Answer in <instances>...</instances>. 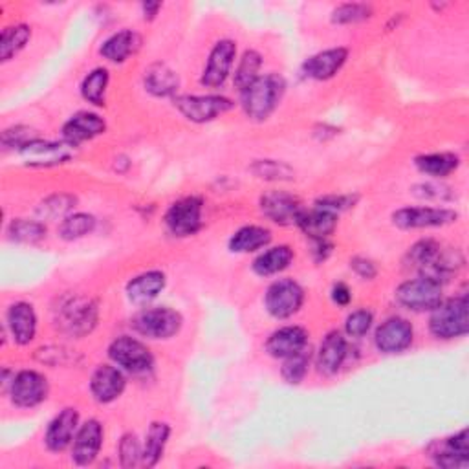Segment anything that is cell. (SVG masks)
I'll return each instance as SVG.
<instances>
[{
  "mask_svg": "<svg viewBox=\"0 0 469 469\" xmlns=\"http://www.w3.org/2000/svg\"><path fill=\"white\" fill-rule=\"evenodd\" d=\"M372 15V8L367 4H341L332 12V22L334 24H356L363 22Z\"/></svg>",
  "mask_w": 469,
  "mask_h": 469,
  "instance_id": "b9f144b4",
  "label": "cell"
},
{
  "mask_svg": "<svg viewBox=\"0 0 469 469\" xmlns=\"http://www.w3.org/2000/svg\"><path fill=\"white\" fill-rule=\"evenodd\" d=\"M295 226L308 239H328L337 227V215L321 208L303 209L297 217Z\"/></svg>",
  "mask_w": 469,
  "mask_h": 469,
  "instance_id": "484cf974",
  "label": "cell"
},
{
  "mask_svg": "<svg viewBox=\"0 0 469 469\" xmlns=\"http://www.w3.org/2000/svg\"><path fill=\"white\" fill-rule=\"evenodd\" d=\"M350 268L354 269V273L358 277L365 279V281H371L378 276V268L376 264L371 260V259H365V257H354L350 259Z\"/></svg>",
  "mask_w": 469,
  "mask_h": 469,
  "instance_id": "c3c4849f",
  "label": "cell"
},
{
  "mask_svg": "<svg viewBox=\"0 0 469 469\" xmlns=\"http://www.w3.org/2000/svg\"><path fill=\"white\" fill-rule=\"evenodd\" d=\"M10 397L17 407L31 409L41 405L50 393L48 379L35 371H21L13 374L10 385Z\"/></svg>",
  "mask_w": 469,
  "mask_h": 469,
  "instance_id": "30bf717a",
  "label": "cell"
},
{
  "mask_svg": "<svg viewBox=\"0 0 469 469\" xmlns=\"http://www.w3.org/2000/svg\"><path fill=\"white\" fill-rule=\"evenodd\" d=\"M143 85L145 90L154 98H171L178 92L180 77L167 64L154 63L143 73Z\"/></svg>",
  "mask_w": 469,
  "mask_h": 469,
  "instance_id": "d4e9b609",
  "label": "cell"
},
{
  "mask_svg": "<svg viewBox=\"0 0 469 469\" xmlns=\"http://www.w3.org/2000/svg\"><path fill=\"white\" fill-rule=\"evenodd\" d=\"M304 290L294 279H279L271 283L264 295L266 311L276 320H288L301 310Z\"/></svg>",
  "mask_w": 469,
  "mask_h": 469,
  "instance_id": "8992f818",
  "label": "cell"
},
{
  "mask_svg": "<svg viewBox=\"0 0 469 469\" xmlns=\"http://www.w3.org/2000/svg\"><path fill=\"white\" fill-rule=\"evenodd\" d=\"M440 244L433 239H423V241H418L407 253V266L414 268V269H423L429 262H431L437 253L440 252Z\"/></svg>",
  "mask_w": 469,
  "mask_h": 469,
  "instance_id": "60d3db41",
  "label": "cell"
},
{
  "mask_svg": "<svg viewBox=\"0 0 469 469\" xmlns=\"http://www.w3.org/2000/svg\"><path fill=\"white\" fill-rule=\"evenodd\" d=\"M437 449L431 453L435 464L446 469H462L469 464V442H467V429L444 442L435 444Z\"/></svg>",
  "mask_w": 469,
  "mask_h": 469,
  "instance_id": "cb8c5ba5",
  "label": "cell"
},
{
  "mask_svg": "<svg viewBox=\"0 0 469 469\" xmlns=\"http://www.w3.org/2000/svg\"><path fill=\"white\" fill-rule=\"evenodd\" d=\"M175 108L192 124H208L233 108L224 96H175Z\"/></svg>",
  "mask_w": 469,
  "mask_h": 469,
  "instance_id": "ba28073f",
  "label": "cell"
},
{
  "mask_svg": "<svg viewBox=\"0 0 469 469\" xmlns=\"http://www.w3.org/2000/svg\"><path fill=\"white\" fill-rule=\"evenodd\" d=\"M414 166L420 173L433 176V178H446L453 171L458 169L460 160L453 152H433V154H422L414 160Z\"/></svg>",
  "mask_w": 469,
  "mask_h": 469,
  "instance_id": "1f68e13d",
  "label": "cell"
},
{
  "mask_svg": "<svg viewBox=\"0 0 469 469\" xmlns=\"http://www.w3.org/2000/svg\"><path fill=\"white\" fill-rule=\"evenodd\" d=\"M120 462L124 467H134L141 462L143 448L138 442V437L134 433H127L120 440Z\"/></svg>",
  "mask_w": 469,
  "mask_h": 469,
  "instance_id": "ee69618b",
  "label": "cell"
},
{
  "mask_svg": "<svg viewBox=\"0 0 469 469\" xmlns=\"http://www.w3.org/2000/svg\"><path fill=\"white\" fill-rule=\"evenodd\" d=\"M271 243V231L260 226H244L233 234L229 250L233 253H253Z\"/></svg>",
  "mask_w": 469,
  "mask_h": 469,
  "instance_id": "4dcf8cb0",
  "label": "cell"
},
{
  "mask_svg": "<svg viewBox=\"0 0 469 469\" xmlns=\"http://www.w3.org/2000/svg\"><path fill=\"white\" fill-rule=\"evenodd\" d=\"M414 328L404 318H388L374 334V345L383 354H400L413 345Z\"/></svg>",
  "mask_w": 469,
  "mask_h": 469,
  "instance_id": "5bb4252c",
  "label": "cell"
},
{
  "mask_svg": "<svg viewBox=\"0 0 469 469\" xmlns=\"http://www.w3.org/2000/svg\"><path fill=\"white\" fill-rule=\"evenodd\" d=\"M330 295H332V301H334L337 306H346V304L352 301V292H350V288H348L345 283L334 285Z\"/></svg>",
  "mask_w": 469,
  "mask_h": 469,
  "instance_id": "816d5d0a",
  "label": "cell"
},
{
  "mask_svg": "<svg viewBox=\"0 0 469 469\" xmlns=\"http://www.w3.org/2000/svg\"><path fill=\"white\" fill-rule=\"evenodd\" d=\"M429 330L437 339H456L469 330V303L467 295L448 299L431 310Z\"/></svg>",
  "mask_w": 469,
  "mask_h": 469,
  "instance_id": "7a4b0ae2",
  "label": "cell"
},
{
  "mask_svg": "<svg viewBox=\"0 0 469 469\" xmlns=\"http://www.w3.org/2000/svg\"><path fill=\"white\" fill-rule=\"evenodd\" d=\"M310 243H311V255H314V260L325 262L332 253V244L328 243V239H310Z\"/></svg>",
  "mask_w": 469,
  "mask_h": 469,
  "instance_id": "f907efd6",
  "label": "cell"
},
{
  "mask_svg": "<svg viewBox=\"0 0 469 469\" xmlns=\"http://www.w3.org/2000/svg\"><path fill=\"white\" fill-rule=\"evenodd\" d=\"M37 358L41 360L43 363H48L52 367H57V365H66L70 362L68 358V352H64V348H59V346H50V348H43L38 350Z\"/></svg>",
  "mask_w": 469,
  "mask_h": 469,
  "instance_id": "681fc988",
  "label": "cell"
},
{
  "mask_svg": "<svg viewBox=\"0 0 469 469\" xmlns=\"http://www.w3.org/2000/svg\"><path fill=\"white\" fill-rule=\"evenodd\" d=\"M160 8H162L160 3H143V4H141L143 19H145V21H152V19H156V15H158Z\"/></svg>",
  "mask_w": 469,
  "mask_h": 469,
  "instance_id": "f5cc1de1",
  "label": "cell"
},
{
  "mask_svg": "<svg viewBox=\"0 0 469 469\" xmlns=\"http://www.w3.org/2000/svg\"><path fill=\"white\" fill-rule=\"evenodd\" d=\"M98 320L99 308L90 297L73 295L57 306V327L72 337H85L90 334L96 328Z\"/></svg>",
  "mask_w": 469,
  "mask_h": 469,
  "instance_id": "3957f363",
  "label": "cell"
},
{
  "mask_svg": "<svg viewBox=\"0 0 469 469\" xmlns=\"http://www.w3.org/2000/svg\"><path fill=\"white\" fill-rule=\"evenodd\" d=\"M395 299L411 311H431L442 303V285L420 276L402 283L395 292Z\"/></svg>",
  "mask_w": 469,
  "mask_h": 469,
  "instance_id": "52a82bcc",
  "label": "cell"
},
{
  "mask_svg": "<svg viewBox=\"0 0 469 469\" xmlns=\"http://www.w3.org/2000/svg\"><path fill=\"white\" fill-rule=\"evenodd\" d=\"M346 356H348V343L343 337V334L337 330L328 332L327 337L320 345L318 356H316V367L321 374L334 376L341 371Z\"/></svg>",
  "mask_w": 469,
  "mask_h": 469,
  "instance_id": "ffe728a7",
  "label": "cell"
},
{
  "mask_svg": "<svg viewBox=\"0 0 469 469\" xmlns=\"http://www.w3.org/2000/svg\"><path fill=\"white\" fill-rule=\"evenodd\" d=\"M356 202H358L356 194H328V197H321L316 200V208L339 215L341 211L354 208Z\"/></svg>",
  "mask_w": 469,
  "mask_h": 469,
  "instance_id": "f6af8a7d",
  "label": "cell"
},
{
  "mask_svg": "<svg viewBox=\"0 0 469 469\" xmlns=\"http://www.w3.org/2000/svg\"><path fill=\"white\" fill-rule=\"evenodd\" d=\"M182 316L169 306L145 308L134 316L132 328L143 337L150 339H169L182 328Z\"/></svg>",
  "mask_w": 469,
  "mask_h": 469,
  "instance_id": "5b68a950",
  "label": "cell"
},
{
  "mask_svg": "<svg viewBox=\"0 0 469 469\" xmlns=\"http://www.w3.org/2000/svg\"><path fill=\"white\" fill-rule=\"evenodd\" d=\"M308 345V332L303 327H283L266 341V352L271 358L285 360L297 354Z\"/></svg>",
  "mask_w": 469,
  "mask_h": 469,
  "instance_id": "603a6c76",
  "label": "cell"
},
{
  "mask_svg": "<svg viewBox=\"0 0 469 469\" xmlns=\"http://www.w3.org/2000/svg\"><path fill=\"white\" fill-rule=\"evenodd\" d=\"M372 323H374L372 311H369V310H356V311H352V314L346 318L345 332L350 337H363V336L369 334Z\"/></svg>",
  "mask_w": 469,
  "mask_h": 469,
  "instance_id": "7bdbcfd3",
  "label": "cell"
},
{
  "mask_svg": "<svg viewBox=\"0 0 469 469\" xmlns=\"http://www.w3.org/2000/svg\"><path fill=\"white\" fill-rule=\"evenodd\" d=\"M108 356L122 371L134 376L147 374L154 367V358L149 346L131 336L114 339L108 346Z\"/></svg>",
  "mask_w": 469,
  "mask_h": 469,
  "instance_id": "277c9868",
  "label": "cell"
},
{
  "mask_svg": "<svg viewBox=\"0 0 469 469\" xmlns=\"http://www.w3.org/2000/svg\"><path fill=\"white\" fill-rule=\"evenodd\" d=\"M285 92V77L279 73H266L259 75L246 90L241 92V103L250 120L264 122L279 107Z\"/></svg>",
  "mask_w": 469,
  "mask_h": 469,
  "instance_id": "6da1fadb",
  "label": "cell"
},
{
  "mask_svg": "<svg viewBox=\"0 0 469 469\" xmlns=\"http://www.w3.org/2000/svg\"><path fill=\"white\" fill-rule=\"evenodd\" d=\"M10 239L22 244H37L47 239V226L37 220L28 218H15L8 226Z\"/></svg>",
  "mask_w": 469,
  "mask_h": 469,
  "instance_id": "836d02e7",
  "label": "cell"
},
{
  "mask_svg": "<svg viewBox=\"0 0 469 469\" xmlns=\"http://www.w3.org/2000/svg\"><path fill=\"white\" fill-rule=\"evenodd\" d=\"M458 213L448 208H402L393 213V224L400 229H429L453 224Z\"/></svg>",
  "mask_w": 469,
  "mask_h": 469,
  "instance_id": "8fae6325",
  "label": "cell"
},
{
  "mask_svg": "<svg viewBox=\"0 0 469 469\" xmlns=\"http://www.w3.org/2000/svg\"><path fill=\"white\" fill-rule=\"evenodd\" d=\"M204 202L199 197H185L175 202L166 213V227L173 237L183 239L199 233L202 227Z\"/></svg>",
  "mask_w": 469,
  "mask_h": 469,
  "instance_id": "9c48e42d",
  "label": "cell"
},
{
  "mask_svg": "<svg viewBox=\"0 0 469 469\" xmlns=\"http://www.w3.org/2000/svg\"><path fill=\"white\" fill-rule=\"evenodd\" d=\"M80 429V413L73 407L63 409L50 423L45 435V444L50 451L61 453L73 444V439Z\"/></svg>",
  "mask_w": 469,
  "mask_h": 469,
  "instance_id": "e0dca14e",
  "label": "cell"
},
{
  "mask_svg": "<svg viewBox=\"0 0 469 469\" xmlns=\"http://www.w3.org/2000/svg\"><path fill=\"white\" fill-rule=\"evenodd\" d=\"M260 66H262V57L259 52L255 50L244 52L237 70H234V77H233V83L239 89V92L246 90L257 80Z\"/></svg>",
  "mask_w": 469,
  "mask_h": 469,
  "instance_id": "74e56055",
  "label": "cell"
},
{
  "mask_svg": "<svg viewBox=\"0 0 469 469\" xmlns=\"http://www.w3.org/2000/svg\"><path fill=\"white\" fill-rule=\"evenodd\" d=\"M103 446V425L98 420H87L77 429V435L72 444V460L77 465H90Z\"/></svg>",
  "mask_w": 469,
  "mask_h": 469,
  "instance_id": "2e32d148",
  "label": "cell"
},
{
  "mask_svg": "<svg viewBox=\"0 0 469 469\" xmlns=\"http://www.w3.org/2000/svg\"><path fill=\"white\" fill-rule=\"evenodd\" d=\"M107 131V124L101 115L92 112H77L63 127V138L72 147L81 145L83 141L94 140Z\"/></svg>",
  "mask_w": 469,
  "mask_h": 469,
  "instance_id": "d6986e66",
  "label": "cell"
},
{
  "mask_svg": "<svg viewBox=\"0 0 469 469\" xmlns=\"http://www.w3.org/2000/svg\"><path fill=\"white\" fill-rule=\"evenodd\" d=\"M346 57H348V50L341 48V47L320 52V54L311 55L310 59L304 61L303 73H304V77H308V80H316V81L332 80V77L346 63Z\"/></svg>",
  "mask_w": 469,
  "mask_h": 469,
  "instance_id": "7402d4cb",
  "label": "cell"
},
{
  "mask_svg": "<svg viewBox=\"0 0 469 469\" xmlns=\"http://www.w3.org/2000/svg\"><path fill=\"white\" fill-rule=\"evenodd\" d=\"M31 38V28L26 24H13L3 31L0 38V59L4 63L13 59Z\"/></svg>",
  "mask_w": 469,
  "mask_h": 469,
  "instance_id": "d6a6232c",
  "label": "cell"
},
{
  "mask_svg": "<svg viewBox=\"0 0 469 469\" xmlns=\"http://www.w3.org/2000/svg\"><path fill=\"white\" fill-rule=\"evenodd\" d=\"M37 140V134L33 129L30 127H22V125H17V127H12V129H6L3 132V145L6 149H22L26 147L30 141Z\"/></svg>",
  "mask_w": 469,
  "mask_h": 469,
  "instance_id": "bcb514c9",
  "label": "cell"
},
{
  "mask_svg": "<svg viewBox=\"0 0 469 469\" xmlns=\"http://www.w3.org/2000/svg\"><path fill=\"white\" fill-rule=\"evenodd\" d=\"M252 173L257 178L269 180V182H285V180H294L295 171L285 164V162H276V160H259L252 166Z\"/></svg>",
  "mask_w": 469,
  "mask_h": 469,
  "instance_id": "ab89813d",
  "label": "cell"
},
{
  "mask_svg": "<svg viewBox=\"0 0 469 469\" xmlns=\"http://www.w3.org/2000/svg\"><path fill=\"white\" fill-rule=\"evenodd\" d=\"M125 387L127 379L124 376V371L114 365H99L90 379L92 397L99 404H112L124 395Z\"/></svg>",
  "mask_w": 469,
  "mask_h": 469,
  "instance_id": "ac0fdd59",
  "label": "cell"
},
{
  "mask_svg": "<svg viewBox=\"0 0 469 469\" xmlns=\"http://www.w3.org/2000/svg\"><path fill=\"white\" fill-rule=\"evenodd\" d=\"M310 360H311L310 348H303L301 352H297V354L285 358V363L281 367L283 379L290 385H299L308 374Z\"/></svg>",
  "mask_w": 469,
  "mask_h": 469,
  "instance_id": "f35d334b",
  "label": "cell"
},
{
  "mask_svg": "<svg viewBox=\"0 0 469 469\" xmlns=\"http://www.w3.org/2000/svg\"><path fill=\"white\" fill-rule=\"evenodd\" d=\"M294 260V250L286 244L269 248L264 253H260L253 260V271L260 277L277 276V273L285 271Z\"/></svg>",
  "mask_w": 469,
  "mask_h": 469,
  "instance_id": "f546056e",
  "label": "cell"
},
{
  "mask_svg": "<svg viewBox=\"0 0 469 469\" xmlns=\"http://www.w3.org/2000/svg\"><path fill=\"white\" fill-rule=\"evenodd\" d=\"M21 156L26 166L30 167H54L66 164L72 160L73 147L66 141H45V140H33L26 147H22Z\"/></svg>",
  "mask_w": 469,
  "mask_h": 469,
  "instance_id": "7c38bea8",
  "label": "cell"
},
{
  "mask_svg": "<svg viewBox=\"0 0 469 469\" xmlns=\"http://www.w3.org/2000/svg\"><path fill=\"white\" fill-rule=\"evenodd\" d=\"M77 199L72 194H52V197L45 199L37 208V215L41 220H55V218H66L70 211L75 208Z\"/></svg>",
  "mask_w": 469,
  "mask_h": 469,
  "instance_id": "8d00e7d4",
  "label": "cell"
},
{
  "mask_svg": "<svg viewBox=\"0 0 469 469\" xmlns=\"http://www.w3.org/2000/svg\"><path fill=\"white\" fill-rule=\"evenodd\" d=\"M414 194L423 200H448L449 189L440 183H420L414 185Z\"/></svg>",
  "mask_w": 469,
  "mask_h": 469,
  "instance_id": "7dc6e473",
  "label": "cell"
},
{
  "mask_svg": "<svg viewBox=\"0 0 469 469\" xmlns=\"http://www.w3.org/2000/svg\"><path fill=\"white\" fill-rule=\"evenodd\" d=\"M96 229V218L89 213H73L68 215L61 226H59V234L64 241H80L87 234H90Z\"/></svg>",
  "mask_w": 469,
  "mask_h": 469,
  "instance_id": "e575fe53",
  "label": "cell"
},
{
  "mask_svg": "<svg viewBox=\"0 0 469 469\" xmlns=\"http://www.w3.org/2000/svg\"><path fill=\"white\" fill-rule=\"evenodd\" d=\"M171 437V425L166 422H152L145 444H143V453H141V464L147 467H154L164 456L166 446Z\"/></svg>",
  "mask_w": 469,
  "mask_h": 469,
  "instance_id": "f1b7e54d",
  "label": "cell"
},
{
  "mask_svg": "<svg viewBox=\"0 0 469 469\" xmlns=\"http://www.w3.org/2000/svg\"><path fill=\"white\" fill-rule=\"evenodd\" d=\"M166 273L158 269H150L145 273H140L132 281L127 285V297L134 304H147L152 299L158 297L166 288Z\"/></svg>",
  "mask_w": 469,
  "mask_h": 469,
  "instance_id": "4316f807",
  "label": "cell"
},
{
  "mask_svg": "<svg viewBox=\"0 0 469 469\" xmlns=\"http://www.w3.org/2000/svg\"><path fill=\"white\" fill-rule=\"evenodd\" d=\"M234 57H237V43L231 41V38H222V41H218L213 47L209 54L208 64L200 77V83L208 89L222 87L231 73Z\"/></svg>",
  "mask_w": 469,
  "mask_h": 469,
  "instance_id": "4fadbf2b",
  "label": "cell"
},
{
  "mask_svg": "<svg viewBox=\"0 0 469 469\" xmlns=\"http://www.w3.org/2000/svg\"><path fill=\"white\" fill-rule=\"evenodd\" d=\"M303 209L301 200L286 191H269L260 197V211L264 217L281 226L295 224Z\"/></svg>",
  "mask_w": 469,
  "mask_h": 469,
  "instance_id": "9a60e30c",
  "label": "cell"
},
{
  "mask_svg": "<svg viewBox=\"0 0 469 469\" xmlns=\"http://www.w3.org/2000/svg\"><path fill=\"white\" fill-rule=\"evenodd\" d=\"M140 47V37L132 30L112 33L101 45L99 54L110 63H125Z\"/></svg>",
  "mask_w": 469,
  "mask_h": 469,
  "instance_id": "83f0119b",
  "label": "cell"
},
{
  "mask_svg": "<svg viewBox=\"0 0 469 469\" xmlns=\"http://www.w3.org/2000/svg\"><path fill=\"white\" fill-rule=\"evenodd\" d=\"M108 81H110V75L108 70L105 68H96L92 70L81 83V94L83 98L96 105V107H103L105 105V96H107V89H108Z\"/></svg>",
  "mask_w": 469,
  "mask_h": 469,
  "instance_id": "d590c367",
  "label": "cell"
},
{
  "mask_svg": "<svg viewBox=\"0 0 469 469\" xmlns=\"http://www.w3.org/2000/svg\"><path fill=\"white\" fill-rule=\"evenodd\" d=\"M6 327L17 345H30L37 334V314L30 303L19 301L8 308Z\"/></svg>",
  "mask_w": 469,
  "mask_h": 469,
  "instance_id": "44dd1931",
  "label": "cell"
}]
</instances>
